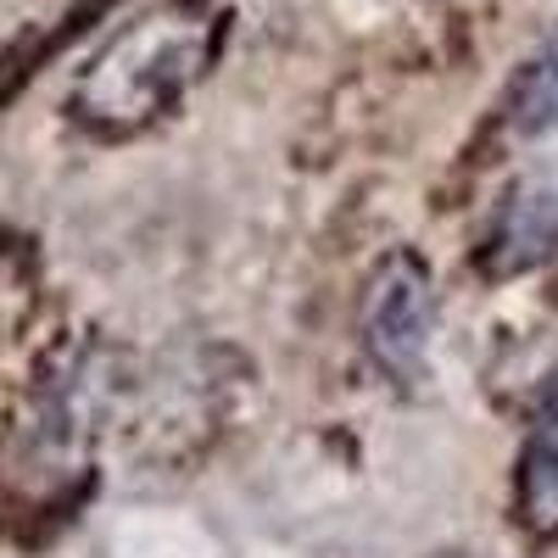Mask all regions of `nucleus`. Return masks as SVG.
Wrapping results in <instances>:
<instances>
[{"label":"nucleus","instance_id":"nucleus-3","mask_svg":"<svg viewBox=\"0 0 558 558\" xmlns=\"http://www.w3.org/2000/svg\"><path fill=\"white\" fill-rule=\"evenodd\" d=\"M486 252H492L497 274H520V268L558 257V179L525 184V191L502 207Z\"/></svg>","mask_w":558,"mask_h":558},{"label":"nucleus","instance_id":"nucleus-4","mask_svg":"<svg viewBox=\"0 0 558 558\" xmlns=\"http://www.w3.org/2000/svg\"><path fill=\"white\" fill-rule=\"evenodd\" d=\"M514 508H520V525H531L536 536H558V391L525 436Z\"/></svg>","mask_w":558,"mask_h":558},{"label":"nucleus","instance_id":"nucleus-2","mask_svg":"<svg viewBox=\"0 0 558 558\" xmlns=\"http://www.w3.org/2000/svg\"><path fill=\"white\" fill-rule=\"evenodd\" d=\"M430 318H436V302H430L425 263L413 252H397L391 263H380L363 296V341L375 352V363L391 368V375H413L430 347Z\"/></svg>","mask_w":558,"mask_h":558},{"label":"nucleus","instance_id":"nucleus-5","mask_svg":"<svg viewBox=\"0 0 558 558\" xmlns=\"http://www.w3.org/2000/svg\"><path fill=\"white\" fill-rule=\"evenodd\" d=\"M508 123L520 134H547L558 129V28L536 45V57L514 78V101H508Z\"/></svg>","mask_w":558,"mask_h":558},{"label":"nucleus","instance_id":"nucleus-1","mask_svg":"<svg viewBox=\"0 0 558 558\" xmlns=\"http://www.w3.org/2000/svg\"><path fill=\"white\" fill-rule=\"evenodd\" d=\"M223 34L229 0H168L146 12L89 62L73 89V118L107 140L151 129L218 62Z\"/></svg>","mask_w":558,"mask_h":558}]
</instances>
